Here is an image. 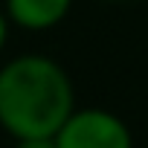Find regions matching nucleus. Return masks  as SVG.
<instances>
[{
    "label": "nucleus",
    "mask_w": 148,
    "mask_h": 148,
    "mask_svg": "<svg viewBox=\"0 0 148 148\" xmlns=\"http://www.w3.org/2000/svg\"><path fill=\"white\" fill-rule=\"evenodd\" d=\"M76 110L67 70L47 55H18L0 67V128L18 139H49Z\"/></svg>",
    "instance_id": "1"
},
{
    "label": "nucleus",
    "mask_w": 148,
    "mask_h": 148,
    "mask_svg": "<svg viewBox=\"0 0 148 148\" xmlns=\"http://www.w3.org/2000/svg\"><path fill=\"white\" fill-rule=\"evenodd\" d=\"M58 148H134V136L128 125L102 108L73 110L70 119L55 134Z\"/></svg>",
    "instance_id": "2"
},
{
    "label": "nucleus",
    "mask_w": 148,
    "mask_h": 148,
    "mask_svg": "<svg viewBox=\"0 0 148 148\" xmlns=\"http://www.w3.org/2000/svg\"><path fill=\"white\" fill-rule=\"evenodd\" d=\"M70 6L73 0H6V15L21 29L44 32L64 21Z\"/></svg>",
    "instance_id": "3"
},
{
    "label": "nucleus",
    "mask_w": 148,
    "mask_h": 148,
    "mask_svg": "<svg viewBox=\"0 0 148 148\" xmlns=\"http://www.w3.org/2000/svg\"><path fill=\"white\" fill-rule=\"evenodd\" d=\"M15 148H58V145L55 136H49V139H18Z\"/></svg>",
    "instance_id": "4"
},
{
    "label": "nucleus",
    "mask_w": 148,
    "mask_h": 148,
    "mask_svg": "<svg viewBox=\"0 0 148 148\" xmlns=\"http://www.w3.org/2000/svg\"><path fill=\"white\" fill-rule=\"evenodd\" d=\"M9 15H6V9H0V49L6 47V38H9Z\"/></svg>",
    "instance_id": "5"
}]
</instances>
